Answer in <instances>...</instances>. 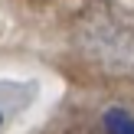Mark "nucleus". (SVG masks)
Returning a JSON list of instances; mask_svg holds the SVG:
<instances>
[{"mask_svg": "<svg viewBox=\"0 0 134 134\" xmlns=\"http://www.w3.org/2000/svg\"><path fill=\"white\" fill-rule=\"evenodd\" d=\"M0 124H3V111H0Z\"/></svg>", "mask_w": 134, "mask_h": 134, "instance_id": "f03ea898", "label": "nucleus"}, {"mask_svg": "<svg viewBox=\"0 0 134 134\" xmlns=\"http://www.w3.org/2000/svg\"><path fill=\"white\" fill-rule=\"evenodd\" d=\"M105 131L108 134H134V118L121 108L105 111Z\"/></svg>", "mask_w": 134, "mask_h": 134, "instance_id": "f257e3e1", "label": "nucleus"}]
</instances>
